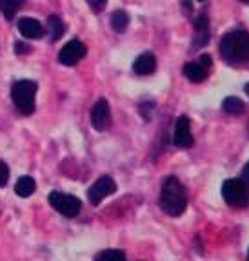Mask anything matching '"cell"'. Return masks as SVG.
<instances>
[{
	"label": "cell",
	"instance_id": "6da1fadb",
	"mask_svg": "<svg viewBox=\"0 0 249 261\" xmlns=\"http://www.w3.org/2000/svg\"><path fill=\"white\" fill-rule=\"evenodd\" d=\"M159 203L160 208L173 218H178L184 214L186 207H188V191L176 176H168L162 181Z\"/></svg>",
	"mask_w": 249,
	"mask_h": 261
},
{
	"label": "cell",
	"instance_id": "7a4b0ae2",
	"mask_svg": "<svg viewBox=\"0 0 249 261\" xmlns=\"http://www.w3.org/2000/svg\"><path fill=\"white\" fill-rule=\"evenodd\" d=\"M222 58L231 65L249 62V33L244 29H233L225 33L218 45Z\"/></svg>",
	"mask_w": 249,
	"mask_h": 261
},
{
	"label": "cell",
	"instance_id": "3957f363",
	"mask_svg": "<svg viewBox=\"0 0 249 261\" xmlns=\"http://www.w3.org/2000/svg\"><path fill=\"white\" fill-rule=\"evenodd\" d=\"M38 86L33 80H18L11 86V100L18 113L29 114L35 113V96H37Z\"/></svg>",
	"mask_w": 249,
	"mask_h": 261
},
{
	"label": "cell",
	"instance_id": "277c9868",
	"mask_svg": "<svg viewBox=\"0 0 249 261\" xmlns=\"http://www.w3.org/2000/svg\"><path fill=\"white\" fill-rule=\"evenodd\" d=\"M222 198L233 208H245L249 205V184L242 178H229L222 184Z\"/></svg>",
	"mask_w": 249,
	"mask_h": 261
},
{
	"label": "cell",
	"instance_id": "5b68a950",
	"mask_svg": "<svg viewBox=\"0 0 249 261\" xmlns=\"http://www.w3.org/2000/svg\"><path fill=\"white\" fill-rule=\"evenodd\" d=\"M48 200H49V205H51V207H53L57 212H60L62 216H65V218H77L78 214H80L82 201L78 200L77 196L53 191V192H49Z\"/></svg>",
	"mask_w": 249,
	"mask_h": 261
},
{
	"label": "cell",
	"instance_id": "8992f818",
	"mask_svg": "<svg viewBox=\"0 0 249 261\" xmlns=\"http://www.w3.org/2000/svg\"><path fill=\"white\" fill-rule=\"evenodd\" d=\"M117 192V184L111 176H102L98 178L89 189H87V200H89L91 205H98L104 198L115 194Z\"/></svg>",
	"mask_w": 249,
	"mask_h": 261
},
{
	"label": "cell",
	"instance_id": "52a82bcc",
	"mask_svg": "<svg viewBox=\"0 0 249 261\" xmlns=\"http://www.w3.org/2000/svg\"><path fill=\"white\" fill-rule=\"evenodd\" d=\"M91 125L97 130L104 133L111 125V109L106 98H98L95 106L91 107Z\"/></svg>",
	"mask_w": 249,
	"mask_h": 261
},
{
	"label": "cell",
	"instance_id": "ba28073f",
	"mask_svg": "<svg viewBox=\"0 0 249 261\" xmlns=\"http://www.w3.org/2000/svg\"><path fill=\"white\" fill-rule=\"evenodd\" d=\"M195 140L191 135V122L186 114L178 116V120L175 122V130H173V145L178 149H189L193 147Z\"/></svg>",
	"mask_w": 249,
	"mask_h": 261
},
{
	"label": "cell",
	"instance_id": "9c48e42d",
	"mask_svg": "<svg viewBox=\"0 0 249 261\" xmlns=\"http://www.w3.org/2000/svg\"><path fill=\"white\" fill-rule=\"evenodd\" d=\"M84 57H86V45H84V42H80L78 38H73V40H70L60 49L58 62L62 65H77Z\"/></svg>",
	"mask_w": 249,
	"mask_h": 261
},
{
	"label": "cell",
	"instance_id": "30bf717a",
	"mask_svg": "<svg viewBox=\"0 0 249 261\" xmlns=\"http://www.w3.org/2000/svg\"><path fill=\"white\" fill-rule=\"evenodd\" d=\"M196 35L191 40V49H200L209 42V16L208 13H200L196 16Z\"/></svg>",
	"mask_w": 249,
	"mask_h": 261
},
{
	"label": "cell",
	"instance_id": "8fae6325",
	"mask_svg": "<svg viewBox=\"0 0 249 261\" xmlns=\"http://www.w3.org/2000/svg\"><path fill=\"white\" fill-rule=\"evenodd\" d=\"M18 31H20L22 37L29 38V40H37V38H42L46 33V28L35 18H29V16H24L18 20Z\"/></svg>",
	"mask_w": 249,
	"mask_h": 261
},
{
	"label": "cell",
	"instance_id": "7c38bea8",
	"mask_svg": "<svg viewBox=\"0 0 249 261\" xmlns=\"http://www.w3.org/2000/svg\"><path fill=\"white\" fill-rule=\"evenodd\" d=\"M155 69H156V58L153 53H142L133 62V71H135L137 74H142V76L153 74Z\"/></svg>",
	"mask_w": 249,
	"mask_h": 261
},
{
	"label": "cell",
	"instance_id": "4fadbf2b",
	"mask_svg": "<svg viewBox=\"0 0 249 261\" xmlns=\"http://www.w3.org/2000/svg\"><path fill=\"white\" fill-rule=\"evenodd\" d=\"M208 69L209 67L202 65L198 60L188 62V64L184 65V74L189 82H193V84H200V82H204L206 78H208V74H209Z\"/></svg>",
	"mask_w": 249,
	"mask_h": 261
},
{
	"label": "cell",
	"instance_id": "5bb4252c",
	"mask_svg": "<svg viewBox=\"0 0 249 261\" xmlns=\"http://www.w3.org/2000/svg\"><path fill=\"white\" fill-rule=\"evenodd\" d=\"M35 189H37V184H35V179L31 176H20L15 184V192L20 198H29L35 192Z\"/></svg>",
	"mask_w": 249,
	"mask_h": 261
},
{
	"label": "cell",
	"instance_id": "9a60e30c",
	"mask_svg": "<svg viewBox=\"0 0 249 261\" xmlns=\"http://www.w3.org/2000/svg\"><path fill=\"white\" fill-rule=\"evenodd\" d=\"M46 31L49 33L51 40H58V38H60L62 35L65 33V24L62 22V18L58 15H49L48 28H46Z\"/></svg>",
	"mask_w": 249,
	"mask_h": 261
},
{
	"label": "cell",
	"instance_id": "2e32d148",
	"mask_svg": "<svg viewBox=\"0 0 249 261\" xmlns=\"http://www.w3.org/2000/svg\"><path fill=\"white\" fill-rule=\"evenodd\" d=\"M24 4L26 0H0V11L6 16V20H13Z\"/></svg>",
	"mask_w": 249,
	"mask_h": 261
},
{
	"label": "cell",
	"instance_id": "e0dca14e",
	"mask_svg": "<svg viewBox=\"0 0 249 261\" xmlns=\"http://www.w3.org/2000/svg\"><path fill=\"white\" fill-rule=\"evenodd\" d=\"M129 25V15H127L124 9H119L111 15V28L117 33H124Z\"/></svg>",
	"mask_w": 249,
	"mask_h": 261
},
{
	"label": "cell",
	"instance_id": "ac0fdd59",
	"mask_svg": "<svg viewBox=\"0 0 249 261\" xmlns=\"http://www.w3.org/2000/svg\"><path fill=\"white\" fill-rule=\"evenodd\" d=\"M222 109H224V113H228V114H242L245 111V106L240 98L228 96L224 102H222Z\"/></svg>",
	"mask_w": 249,
	"mask_h": 261
},
{
	"label": "cell",
	"instance_id": "d6986e66",
	"mask_svg": "<svg viewBox=\"0 0 249 261\" xmlns=\"http://www.w3.org/2000/svg\"><path fill=\"white\" fill-rule=\"evenodd\" d=\"M95 261H127L126 252L120 249H106L95 256Z\"/></svg>",
	"mask_w": 249,
	"mask_h": 261
},
{
	"label": "cell",
	"instance_id": "ffe728a7",
	"mask_svg": "<svg viewBox=\"0 0 249 261\" xmlns=\"http://www.w3.org/2000/svg\"><path fill=\"white\" fill-rule=\"evenodd\" d=\"M9 179V167L4 160H0V187H4Z\"/></svg>",
	"mask_w": 249,
	"mask_h": 261
},
{
	"label": "cell",
	"instance_id": "44dd1931",
	"mask_svg": "<svg viewBox=\"0 0 249 261\" xmlns=\"http://www.w3.org/2000/svg\"><path fill=\"white\" fill-rule=\"evenodd\" d=\"M15 53H16V55L31 53V45H29V44H24V42H15Z\"/></svg>",
	"mask_w": 249,
	"mask_h": 261
},
{
	"label": "cell",
	"instance_id": "7402d4cb",
	"mask_svg": "<svg viewBox=\"0 0 249 261\" xmlns=\"http://www.w3.org/2000/svg\"><path fill=\"white\" fill-rule=\"evenodd\" d=\"M87 4H89V8L95 9V11H100V9L106 8L107 0H87Z\"/></svg>",
	"mask_w": 249,
	"mask_h": 261
},
{
	"label": "cell",
	"instance_id": "603a6c76",
	"mask_svg": "<svg viewBox=\"0 0 249 261\" xmlns=\"http://www.w3.org/2000/svg\"><path fill=\"white\" fill-rule=\"evenodd\" d=\"M198 62H200L202 65H206V67H211V57H209V55H202V57L198 58Z\"/></svg>",
	"mask_w": 249,
	"mask_h": 261
},
{
	"label": "cell",
	"instance_id": "cb8c5ba5",
	"mask_svg": "<svg viewBox=\"0 0 249 261\" xmlns=\"http://www.w3.org/2000/svg\"><path fill=\"white\" fill-rule=\"evenodd\" d=\"M242 179H245L249 184V162L244 165V169H242Z\"/></svg>",
	"mask_w": 249,
	"mask_h": 261
},
{
	"label": "cell",
	"instance_id": "d4e9b609",
	"mask_svg": "<svg viewBox=\"0 0 249 261\" xmlns=\"http://www.w3.org/2000/svg\"><path fill=\"white\" fill-rule=\"evenodd\" d=\"M245 93H247V96H249V84L245 86Z\"/></svg>",
	"mask_w": 249,
	"mask_h": 261
},
{
	"label": "cell",
	"instance_id": "484cf974",
	"mask_svg": "<svg viewBox=\"0 0 249 261\" xmlns=\"http://www.w3.org/2000/svg\"><path fill=\"white\" fill-rule=\"evenodd\" d=\"M245 261H249V250H247V259H245Z\"/></svg>",
	"mask_w": 249,
	"mask_h": 261
},
{
	"label": "cell",
	"instance_id": "4316f807",
	"mask_svg": "<svg viewBox=\"0 0 249 261\" xmlns=\"http://www.w3.org/2000/svg\"><path fill=\"white\" fill-rule=\"evenodd\" d=\"M242 2H249V0H242Z\"/></svg>",
	"mask_w": 249,
	"mask_h": 261
},
{
	"label": "cell",
	"instance_id": "83f0119b",
	"mask_svg": "<svg viewBox=\"0 0 249 261\" xmlns=\"http://www.w3.org/2000/svg\"><path fill=\"white\" fill-rule=\"evenodd\" d=\"M200 2H204V0H200Z\"/></svg>",
	"mask_w": 249,
	"mask_h": 261
}]
</instances>
